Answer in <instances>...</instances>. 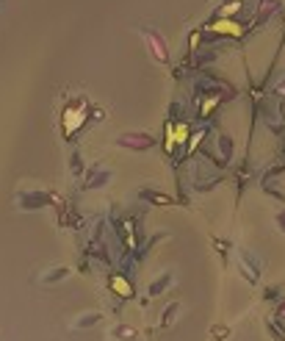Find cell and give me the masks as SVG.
<instances>
[{"label": "cell", "instance_id": "6da1fadb", "mask_svg": "<svg viewBox=\"0 0 285 341\" xmlns=\"http://www.w3.org/2000/svg\"><path fill=\"white\" fill-rule=\"evenodd\" d=\"M119 145H127V147H139V150H144V147L152 145V139H150V136H144V139H139V136H122V139H119Z\"/></svg>", "mask_w": 285, "mask_h": 341}, {"label": "cell", "instance_id": "7a4b0ae2", "mask_svg": "<svg viewBox=\"0 0 285 341\" xmlns=\"http://www.w3.org/2000/svg\"><path fill=\"white\" fill-rule=\"evenodd\" d=\"M222 153H224V158H230V153H233V145L227 136H222Z\"/></svg>", "mask_w": 285, "mask_h": 341}, {"label": "cell", "instance_id": "3957f363", "mask_svg": "<svg viewBox=\"0 0 285 341\" xmlns=\"http://www.w3.org/2000/svg\"><path fill=\"white\" fill-rule=\"evenodd\" d=\"M280 225H283V230H285V214H283V216H280Z\"/></svg>", "mask_w": 285, "mask_h": 341}]
</instances>
